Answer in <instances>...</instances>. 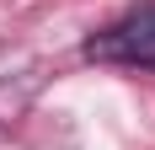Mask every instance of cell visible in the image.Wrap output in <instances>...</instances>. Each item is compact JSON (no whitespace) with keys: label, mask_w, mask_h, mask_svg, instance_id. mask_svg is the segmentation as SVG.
<instances>
[{"label":"cell","mask_w":155,"mask_h":150,"mask_svg":"<svg viewBox=\"0 0 155 150\" xmlns=\"http://www.w3.org/2000/svg\"><path fill=\"white\" fill-rule=\"evenodd\" d=\"M86 59L128 64V70H155V0L134 5L112 27H102L96 38H86Z\"/></svg>","instance_id":"6da1fadb"}]
</instances>
